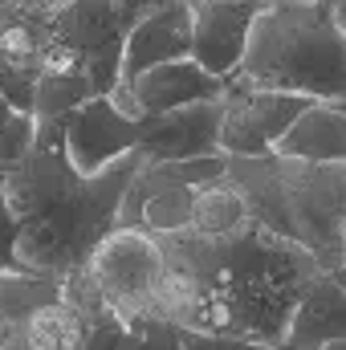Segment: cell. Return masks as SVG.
<instances>
[{
  "label": "cell",
  "instance_id": "obj_29",
  "mask_svg": "<svg viewBox=\"0 0 346 350\" xmlns=\"http://www.w3.org/2000/svg\"><path fill=\"white\" fill-rule=\"evenodd\" d=\"M322 350H346V342H334V347H322Z\"/></svg>",
  "mask_w": 346,
  "mask_h": 350
},
{
  "label": "cell",
  "instance_id": "obj_21",
  "mask_svg": "<svg viewBox=\"0 0 346 350\" xmlns=\"http://www.w3.org/2000/svg\"><path fill=\"white\" fill-rule=\"evenodd\" d=\"M183 350H277L257 338H241V334H191L183 330Z\"/></svg>",
  "mask_w": 346,
  "mask_h": 350
},
{
  "label": "cell",
  "instance_id": "obj_15",
  "mask_svg": "<svg viewBox=\"0 0 346 350\" xmlns=\"http://www.w3.org/2000/svg\"><path fill=\"white\" fill-rule=\"evenodd\" d=\"M86 334H90V322L70 301H62V297L41 306L25 322V330H21V338H25L29 350H78Z\"/></svg>",
  "mask_w": 346,
  "mask_h": 350
},
{
  "label": "cell",
  "instance_id": "obj_1",
  "mask_svg": "<svg viewBox=\"0 0 346 350\" xmlns=\"http://www.w3.org/2000/svg\"><path fill=\"white\" fill-rule=\"evenodd\" d=\"M159 245L196 277V301L179 322V330L191 334H241L281 347L302 293L322 277V265L306 249L257 220L224 241L183 228L159 237Z\"/></svg>",
  "mask_w": 346,
  "mask_h": 350
},
{
  "label": "cell",
  "instance_id": "obj_24",
  "mask_svg": "<svg viewBox=\"0 0 346 350\" xmlns=\"http://www.w3.org/2000/svg\"><path fill=\"white\" fill-rule=\"evenodd\" d=\"M12 114H16V110H12V106H8V102H4V98H0V126H4V122H8V118H12Z\"/></svg>",
  "mask_w": 346,
  "mask_h": 350
},
{
  "label": "cell",
  "instance_id": "obj_6",
  "mask_svg": "<svg viewBox=\"0 0 346 350\" xmlns=\"http://www.w3.org/2000/svg\"><path fill=\"white\" fill-rule=\"evenodd\" d=\"M310 106H314V98H302V94L224 86L220 151H224L228 159H261V155H273V147L285 139V131H289Z\"/></svg>",
  "mask_w": 346,
  "mask_h": 350
},
{
  "label": "cell",
  "instance_id": "obj_2",
  "mask_svg": "<svg viewBox=\"0 0 346 350\" xmlns=\"http://www.w3.org/2000/svg\"><path fill=\"white\" fill-rule=\"evenodd\" d=\"M143 167V151L122 155L98 175H82L66 147H33L25 163L0 175L16 216V261L33 277H70L118 228L127 187Z\"/></svg>",
  "mask_w": 346,
  "mask_h": 350
},
{
  "label": "cell",
  "instance_id": "obj_13",
  "mask_svg": "<svg viewBox=\"0 0 346 350\" xmlns=\"http://www.w3.org/2000/svg\"><path fill=\"white\" fill-rule=\"evenodd\" d=\"M273 155L306 163H346V114L334 102H314L273 147Z\"/></svg>",
  "mask_w": 346,
  "mask_h": 350
},
{
  "label": "cell",
  "instance_id": "obj_20",
  "mask_svg": "<svg viewBox=\"0 0 346 350\" xmlns=\"http://www.w3.org/2000/svg\"><path fill=\"white\" fill-rule=\"evenodd\" d=\"M16 216L8 208V196H4V183H0V273H21L16 261Z\"/></svg>",
  "mask_w": 346,
  "mask_h": 350
},
{
  "label": "cell",
  "instance_id": "obj_4",
  "mask_svg": "<svg viewBox=\"0 0 346 350\" xmlns=\"http://www.w3.org/2000/svg\"><path fill=\"white\" fill-rule=\"evenodd\" d=\"M232 90H277L314 102L346 98V37L334 25L330 0H265L249 33Z\"/></svg>",
  "mask_w": 346,
  "mask_h": 350
},
{
  "label": "cell",
  "instance_id": "obj_31",
  "mask_svg": "<svg viewBox=\"0 0 346 350\" xmlns=\"http://www.w3.org/2000/svg\"><path fill=\"white\" fill-rule=\"evenodd\" d=\"M343 249H346V224H343Z\"/></svg>",
  "mask_w": 346,
  "mask_h": 350
},
{
  "label": "cell",
  "instance_id": "obj_7",
  "mask_svg": "<svg viewBox=\"0 0 346 350\" xmlns=\"http://www.w3.org/2000/svg\"><path fill=\"white\" fill-rule=\"evenodd\" d=\"M143 126L147 122L127 118L114 106V98H90L86 106L74 110V118L66 126V155L82 175H98L110 163H118L122 155L139 151Z\"/></svg>",
  "mask_w": 346,
  "mask_h": 350
},
{
  "label": "cell",
  "instance_id": "obj_14",
  "mask_svg": "<svg viewBox=\"0 0 346 350\" xmlns=\"http://www.w3.org/2000/svg\"><path fill=\"white\" fill-rule=\"evenodd\" d=\"M249 220H253L249 216V204H245V196L228 179H220L212 187H200L196 208H191V232L196 237L224 241V237H237Z\"/></svg>",
  "mask_w": 346,
  "mask_h": 350
},
{
  "label": "cell",
  "instance_id": "obj_26",
  "mask_svg": "<svg viewBox=\"0 0 346 350\" xmlns=\"http://www.w3.org/2000/svg\"><path fill=\"white\" fill-rule=\"evenodd\" d=\"M330 277H334V281H338V285H343V289H346V265H343V269H334Z\"/></svg>",
  "mask_w": 346,
  "mask_h": 350
},
{
  "label": "cell",
  "instance_id": "obj_19",
  "mask_svg": "<svg viewBox=\"0 0 346 350\" xmlns=\"http://www.w3.org/2000/svg\"><path fill=\"white\" fill-rule=\"evenodd\" d=\"M78 350H139V338H135L118 318H106V322L90 326V334L82 338Z\"/></svg>",
  "mask_w": 346,
  "mask_h": 350
},
{
  "label": "cell",
  "instance_id": "obj_11",
  "mask_svg": "<svg viewBox=\"0 0 346 350\" xmlns=\"http://www.w3.org/2000/svg\"><path fill=\"white\" fill-rule=\"evenodd\" d=\"M187 57H191V4L179 0L172 8H159V12L143 16L131 29L118 86H131L147 70H159V66H172V62H187Z\"/></svg>",
  "mask_w": 346,
  "mask_h": 350
},
{
  "label": "cell",
  "instance_id": "obj_25",
  "mask_svg": "<svg viewBox=\"0 0 346 350\" xmlns=\"http://www.w3.org/2000/svg\"><path fill=\"white\" fill-rule=\"evenodd\" d=\"M151 4V12H159V8H172V4H179V0H147Z\"/></svg>",
  "mask_w": 346,
  "mask_h": 350
},
{
  "label": "cell",
  "instance_id": "obj_5",
  "mask_svg": "<svg viewBox=\"0 0 346 350\" xmlns=\"http://www.w3.org/2000/svg\"><path fill=\"white\" fill-rule=\"evenodd\" d=\"M90 277L98 281L110 314L127 326L143 314H151L155 306V289L163 281V245L159 237L151 232H139V228H114L90 257Z\"/></svg>",
  "mask_w": 346,
  "mask_h": 350
},
{
  "label": "cell",
  "instance_id": "obj_33",
  "mask_svg": "<svg viewBox=\"0 0 346 350\" xmlns=\"http://www.w3.org/2000/svg\"><path fill=\"white\" fill-rule=\"evenodd\" d=\"M306 4H318V0H306Z\"/></svg>",
  "mask_w": 346,
  "mask_h": 350
},
{
  "label": "cell",
  "instance_id": "obj_18",
  "mask_svg": "<svg viewBox=\"0 0 346 350\" xmlns=\"http://www.w3.org/2000/svg\"><path fill=\"white\" fill-rule=\"evenodd\" d=\"M127 330L139 338V350H183V330L159 314H143L127 322Z\"/></svg>",
  "mask_w": 346,
  "mask_h": 350
},
{
  "label": "cell",
  "instance_id": "obj_8",
  "mask_svg": "<svg viewBox=\"0 0 346 350\" xmlns=\"http://www.w3.org/2000/svg\"><path fill=\"white\" fill-rule=\"evenodd\" d=\"M114 106L127 114V118H159V114H172L183 106H196V102H216L224 98V82L212 78L208 70H200L191 57L187 62H172V66H159V70H147L143 78H135L131 86H118L114 94Z\"/></svg>",
  "mask_w": 346,
  "mask_h": 350
},
{
  "label": "cell",
  "instance_id": "obj_22",
  "mask_svg": "<svg viewBox=\"0 0 346 350\" xmlns=\"http://www.w3.org/2000/svg\"><path fill=\"white\" fill-rule=\"evenodd\" d=\"M74 0H21V8L25 12H33V16H45V21H53L62 8H70Z\"/></svg>",
  "mask_w": 346,
  "mask_h": 350
},
{
  "label": "cell",
  "instance_id": "obj_30",
  "mask_svg": "<svg viewBox=\"0 0 346 350\" xmlns=\"http://www.w3.org/2000/svg\"><path fill=\"white\" fill-rule=\"evenodd\" d=\"M334 106H338V110H343V114H346V98H338V102H334Z\"/></svg>",
  "mask_w": 346,
  "mask_h": 350
},
{
  "label": "cell",
  "instance_id": "obj_16",
  "mask_svg": "<svg viewBox=\"0 0 346 350\" xmlns=\"http://www.w3.org/2000/svg\"><path fill=\"white\" fill-rule=\"evenodd\" d=\"M41 86V62H4L0 66V98L16 114H33Z\"/></svg>",
  "mask_w": 346,
  "mask_h": 350
},
{
  "label": "cell",
  "instance_id": "obj_9",
  "mask_svg": "<svg viewBox=\"0 0 346 350\" xmlns=\"http://www.w3.org/2000/svg\"><path fill=\"white\" fill-rule=\"evenodd\" d=\"M265 0H228V4H191V62L212 78L228 82L249 49V33Z\"/></svg>",
  "mask_w": 346,
  "mask_h": 350
},
{
  "label": "cell",
  "instance_id": "obj_28",
  "mask_svg": "<svg viewBox=\"0 0 346 350\" xmlns=\"http://www.w3.org/2000/svg\"><path fill=\"white\" fill-rule=\"evenodd\" d=\"M187 4H228V0H187Z\"/></svg>",
  "mask_w": 346,
  "mask_h": 350
},
{
  "label": "cell",
  "instance_id": "obj_27",
  "mask_svg": "<svg viewBox=\"0 0 346 350\" xmlns=\"http://www.w3.org/2000/svg\"><path fill=\"white\" fill-rule=\"evenodd\" d=\"M0 350H29V347H25V338H16V342H4Z\"/></svg>",
  "mask_w": 346,
  "mask_h": 350
},
{
  "label": "cell",
  "instance_id": "obj_17",
  "mask_svg": "<svg viewBox=\"0 0 346 350\" xmlns=\"http://www.w3.org/2000/svg\"><path fill=\"white\" fill-rule=\"evenodd\" d=\"M33 147H37V122H33V114H12L0 126V175L12 172L16 163H25Z\"/></svg>",
  "mask_w": 346,
  "mask_h": 350
},
{
  "label": "cell",
  "instance_id": "obj_32",
  "mask_svg": "<svg viewBox=\"0 0 346 350\" xmlns=\"http://www.w3.org/2000/svg\"><path fill=\"white\" fill-rule=\"evenodd\" d=\"M0 66H4V53H0Z\"/></svg>",
  "mask_w": 346,
  "mask_h": 350
},
{
  "label": "cell",
  "instance_id": "obj_3",
  "mask_svg": "<svg viewBox=\"0 0 346 350\" xmlns=\"http://www.w3.org/2000/svg\"><path fill=\"white\" fill-rule=\"evenodd\" d=\"M228 183L245 196L257 224L306 249L322 273L346 265V163H306L285 155L228 159Z\"/></svg>",
  "mask_w": 346,
  "mask_h": 350
},
{
  "label": "cell",
  "instance_id": "obj_23",
  "mask_svg": "<svg viewBox=\"0 0 346 350\" xmlns=\"http://www.w3.org/2000/svg\"><path fill=\"white\" fill-rule=\"evenodd\" d=\"M330 12H334V25H338V33L346 37V0H330Z\"/></svg>",
  "mask_w": 346,
  "mask_h": 350
},
{
  "label": "cell",
  "instance_id": "obj_10",
  "mask_svg": "<svg viewBox=\"0 0 346 350\" xmlns=\"http://www.w3.org/2000/svg\"><path fill=\"white\" fill-rule=\"evenodd\" d=\"M220 131H224V98L216 102H196L172 114L147 118L143 126V159L147 163H187V159H212L220 151Z\"/></svg>",
  "mask_w": 346,
  "mask_h": 350
},
{
  "label": "cell",
  "instance_id": "obj_12",
  "mask_svg": "<svg viewBox=\"0 0 346 350\" xmlns=\"http://www.w3.org/2000/svg\"><path fill=\"white\" fill-rule=\"evenodd\" d=\"M334 342H346V289L330 273H322L302 293L277 350H322Z\"/></svg>",
  "mask_w": 346,
  "mask_h": 350
}]
</instances>
